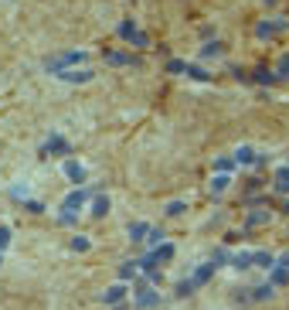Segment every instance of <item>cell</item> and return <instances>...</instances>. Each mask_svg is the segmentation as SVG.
<instances>
[{
  "label": "cell",
  "instance_id": "obj_17",
  "mask_svg": "<svg viewBox=\"0 0 289 310\" xmlns=\"http://www.w3.org/2000/svg\"><path fill=\"white\" fill-rule=\"evenodd\" d=\"M164 239H167V235H164V232H160V229H146V239H143V242H150V245H153V249H156V245H160V242H164Z\"/></svg>",
  "mask_w": 289,
  "mask_h": 310
},
{
  "label": "cell",
  "instance_id": "obj_23",
  "mask_svg": "<svg viewBox=\"0 0 289 310\" xmlns=\"http://www.w3.org/2000/svg\"><path fill=\"white\" fill-rule=\"evenodd\" d=\"M133 276H136V263H122L119 266V280H122V283H126V280H133Z\"/></svg>",
  "mask_w": 289,
  "mask_h": 310
},
{
  "label": "cell",
  "instance_id": "obj_32",
  "mask_svg": "<svg viewBox=\"0 0 289 310\" xmlns=\"http://www.w3.org/2000/svg\"><path fill=\"white\" fill-rule=\"evenodd\" d=\"M109 61H112V65H130L133 58H130V55H116V51H112V55H109Z\"/></svg>",
  "mask_w": 289,
  "mask_h": 310
},
{
  "label": "cell",
  "instance_id": "obj_29",
  "mask_svg": "<svg viewBox=\"0 0 289 310\" xmlns=\"http://www.w3.org/2000/svg\"><path fill=\"white\" fill-rule=\"evenodd\" d=\"M214 167H218L221 174H228V171L235 167V161H232V157H218V161H214Z\"/></svg>",
  "mask_w": 289,
  "mask_h": 310
},
{
  "label": "cell",
  "instance_id": "obj_33",
  "mask_svg": "<svg viewBox=\"0 0 289 310\" xmlns=\"http://www.w3.org/2000/svg\"><path fill=\"white\" fill-rule=\"evenodd\" d=\"M177 293H180V297H187V293H194V280H184V283L177 287Z\"/></svg>",
  "mask_w": 289,
  "mask_h": 310
},
{
  "label": "cell",
  "instance_id": "obj_24",
  "mask_svg": "<svg viewBox=\"0 0 289 310\" xmlns=\"http://www.w3.org/2000/svg\"><path fill=\"white\" fill-rule=\"evenodd\" d=\"M276 79H289V55L279 58V65H276Z\"/></svg>",
  "mask_w": 289,
  "mask_h": 310
},
{
  "label": "cell",
  "instance_id": "obj_10",
  "mask_svg": "<svg viewBox=\"0 0 289 310\" xmlns=\"http://www.w3.org/2000/svg\"><path fill=\"white\" fill-rule=\"evenodd\" d=\"M276 191L289 195V167H279L276 171Z\"/></svg>",
  "mask_w": 289,
  "mask_h": 310
},
{
  "label": "cell",
  "instance_id": "obj_14",
  "mask_svg": "<svg viewBox=\"0 0 289 310\" xmlns=\"http://www.w3.org/2000/svg\"><path fill=\"white\" fill-rule=\"evenodd\" d=\"M235 164H255V150H252V147H242L238 153H235Z\"/></svg>",
  "mask_w": 289,
  "mask_h": 310
},
{
  "label": "cell",
  "instance_id": "obj_7",
  "mask_svg": "<svg viewBox=\"0 0 289 310\" xmlns=\"http://www.w3.org/2000/svg\"><path fill=\"white\" fill-rule=\"evenodd\" d=\"M153 259L156 263H170V259H174V245H170V242H160L153 249Z\"/></svg>",
  "mask_w": 289,
  "mask_h": 310
},
{
  "label": "cell",
  "instance_id": "obj_27",
  "mask_svg": "<svg viewBox=\"0 0 289 310\" xmlns=\"http://www.w3.org/2000/svg\"><path fill=\"white\" fill-rule=\"evenodd\" d=\"M252 297H255V300H269V297H272V283H266V287H255V290H252Z\"/></svg>",
  "mask_w": 289,
  "mask_h": 310
},
{
  "label": "cell",
  "instance_id": "obj_18",
  "mask_svg": "<svg viewBox=\"0 0 289 310\" xmlns=\"http://www.w3.org/2000/svg\"><path fill=\"white\" fill-rule=\"evenodd\" d=\"M286 24L279 21V24H259V38H269V35H276V31H282Z\"/></svg>",
  "mask_w": 289,
  "mask_h": 310
},
{
  "label": "cell",
  "instance_id": "obj_30",
  "mask_svg": "<svg viewBox=\"0 0 289 310\" xmlns=\"http://www.w3.org/2000/svg\"><path fill=\"white\" fill-rule=\"evenodd\" d=\"M232 256L224 253V249H214V256H211V266H221V263H228Z\"/></svg>",
  "mask_w": 289,
  "mask_h": 310
},
{
  "label": "cell",
  "instance_id": "obj_19",
  "mask_svg": "<svg viewBox=\"0 0 289 310\" xmlns=\"http://www.w3.org/2000/svg\"><path fill=\"white\" fill-rule=\"evenodd\" d=\"M252 263H255V266H266V269H269V266H276V259H272L269 253H252Z\"/></svg>",
  "mask_w": 289,
  "mask_h": 310
},
{
  "label": "cell",
  "instance_id": "obj_38",
  "mask_svg": "<svg viewBox=\"0 0 289 310\" xmlns=\"http://www.w3.org/2000/svg\"><path fill=\"white\" fill-rule=\"evenodd\" d=\"M0 263H4V256H0Z\"/></svg>",
  "mask_w": 289,
  "mask_h": 310
},
{
  "label": "cell",
  "instance_id": "obj_28",
  "mask_svg": "<svg viewBox=\"0 0 289 310\" xmlns=\"http://www.w3.org/2000/svg\"><path fill=\"white\" fill-rule=\"evenodd\" d=\"M184 69H187V61H180V58H170L167 61V72H174V75H180Z\"/></svg>",
  "mask_w": 289,
  "mask_h": 310
},
{
  "label": "cell",
  "instance_id": "obj_5",
  "mask_svg": "<svg viewBox=\"0 0 289 310\" xmlns=\"http://www.w3.org/2000/svg\"><path fill=\"white\" fill-rule=\"evenodd\" d=\"M122 297H126V287H122V283H119V287H109L106 293H102V300H106L109 307H119V303H122Z\"/></svg>",
  "mask_w": 289,
  "mask_h": 310
},
{
  "label": "cell",
  "instance_id": "obj_21",
  "mask_svg": "<svg viewBox=\"0 0 289 310\" xmlns=\"http://www.w3.org/2000/svg\"><path fill=\"white\" fill-rule=\"evenodd\" d=\"M143 235H146V225H143V222L130 225V239H133V242H143Z\"/></svg>",
  "mask_w": 289,
  "mask_h": 310
},
{
  "label": "cell",
  "instance_id": "obj_3",
  "mask_svg": "<svg viewBox=\"0 0 289 310\" xmlns=\"http://www.w3.org/2000/svg\"><path fill=\"white\" fill-rule=\"evenodd\" d=\"M156 303H160V297H156L150 287L140 283V287H136V307H140V310H150V307H156Z\"/></svg>",
  "mask_w": 289,
  "mask_h": 310
},
{
  "label": "cell",
  "instance_id": "obj_26",
  "mask_svg": "<svg viewBox=\"0 0 289 310\" xmlns=\"http://www.w3.org/2000/svg\"><path fill=\"white\" fill-rule=\"evenodd\" d=\"M184 72H187L190 79H198V82H208V72H204V69H198V65H187Z\"/></svg>",
  "mask_w": 289,
  "mask_h": 310
},
{
  "label": "cell",
  "instance_id": "obj_6",
  "mask_svg": "<svg viewBox=\"0 0 289 310\" xmlns=\"http://www.w3.org/2000/svg\"><path fill=\"white\" fill-rule=\"evenodd\" d=\"M269 283H272V287H286L289 283V269L282 263H276L272 266V280H269Z\"/></svg>",
  "mask_w": 289,
  "mask_h": 310
},
{
  "label": "cell",
  "instance_id": "obj_11",
  "mask_svg": "<svg viewBox=\"0 0 289 310\" xmlns=\"http://www.w3.org/2000/svg\"><path fill=\"white\" fill-rule=\"evenodd\" d=\"M106 211H109V198H106V195H95V201H92V215L102 219Z\"/></svg>",
  "mask_w": 289,
  "mask_h": 310
},
{
  "label": "cell",
  "instance_id": "obj_36",
  "mask_svg": "<svg viewBox=\"0 0 289 310\" xmlns=\"http://www.w3.org/2000/svg\"><path fill=\"white\" fill-rule=\"evenodd\" d=\"M279 263H282V266H286V269H289V256H282V259H279Z\"/></svg>",
  "mask_w": 289,
  "mask_h": 310
},
{
  "label": "cell",
  "instance_id": "obj_31",
  "mask_svg": "<svg viewBox=\"0 0 289 310\" xmlns=\"http://www.w3.org/2000/svg\"><path fill=\"white\" fill-rule=\"evenodd\" d=\"M72 249H75V253H85V249H89V239L75 235V239H72Z\"/></svg>",
  "mask_w": 289,
  "mask_h": 310
},
{
  "label": "cell",
  "instance_id": "obj_13",
  "mask_svg": "<svg viewBox=\"0 0 289 310\" xmlns=\"http://www.w3.org/2000/svg\"><path fill=\"white\" fill-rule=\"evenodd\" d=\"M211 276H214V266H211V263H208V266H201L198 273H194V287H204V283H208Z\"/></svg>",
  "mask_w": 289,
  "mask_h": 310
},
{
  "label": "cell",
  "instance_id": "obj_8",
  "mask_svg": "<svg viewBox=\"0 0 289 310\" xmlns=\"http://www.w3.org/2000/svg\"><path fill=\"white\" fill-rule=\"evenodd\" d=\"M45 153H55V157H58V153H68V143H65V137H51V140L45 143Z\"/></svg>",
  "mask_w": 289,
  "mask_h": 310
},
{
  "label": "cell",
  "instance_id": "obj_37",
  "mask_svg": "<svg viewBox=\"0 0 289 310\" xmlns=\"http://www.w3.org/2000/svg\"><path fill=\"white\" fill-rule=\"evenodd\" d=\"M266 4H276V0H266Z\"/></svg>",
  "mask_w": 289,
  "mask_h": 310
},
{
  "label": "cell",
  "instance_id": "obj_34",
  "mask_svg": "<svg viewBox=\"0 0 289 310\" xmlns=\"http://www.w3.org/2000/svg\"><path fill=\"white\" fill-rule=\"evenodd\" d=\"M7 242H11V229L0 225V249H7Z\"/></svg>",
  "mask_w": 289,
  "mask_h": 310
},
{
  "label": "cell",
  "instance_id": "obj_22",
  "mask_svg": "<svg viewBox=\"0 0 289 310\" xmlns=\"http://www.w3.org/2000/svg\"><path fill=\"white\" fill-rule=\"evenodd\" d=\"M255 82H259V85H272V82H276V75H272L269 69H259V72H255Z\"/></svg>",
  "mask_w": 289,
  "mask_h": 310
},
{
  "label": "cell",
  "instance_id": "obj_2",
  "mask_svg": "<svg viewBox=\"0 0 289 310\" xmlns=\"http://www.w3.org/2000/svg\"><path fill=\"white\" fill-rule=\"evenodd\" d=\"M85 51H68V55H55V58H48L45 65L51 72H65V69H72V65H82V61H85Z\"/></svg>",
  "mask_w": 289,
  "mask_h": 310
},
{
  "label": "cell",
  "instance_id": "obj_15",
  "mask_svg": "<svg viewBox=\"0 0 289 310\" xmlns=\"http://www.w3.org/2000/svg\"><path fill=\"white\" fill-rule=\"evenodd\" d=\"M221 41H208V45H204V48H201V55H204V58H218V55H221Z\"/></svg>",
  "mask_w": 289,
  "mask_h": 310
},
{
  "label": "cell",
  "instance_id": "obj_4",
  "mask_svg": "<svg viewBox=\"0 0 289 310\" xmlns=\"http://www.w3.org/2000/svg\"><path fill=\"white\" fill-rule=\"evenodd\" d=\"M58 79H65V82H92V72L89 69H82V72L65 69V72H58Z\"/></svg>",
  "mask_w": 289,
  "mask_h": 310
},
{
  "label": "cell",
  "instance_id": "obj_12",
  "mask_svg": "<svg viewBox=\"0 0 289 310\" xmlns=\"http://www.w3.org/2000/svg\"><path fill=\"white\" fill-rule=\"evenodd\" d=\"M245 225H248V229H262V225H269V211H252Z\"/></svg>",
  "mask_w": 289,
  "mask_h": 310
},
{
  "label": "cell",
  "instance_id": "obj_9",
  "mask_svg": "<svg viewBox=\"0 0 289 310\" xmlns=\"http://www.w3.org/2000/svg\"><path fill=\"white\" fill-rule=\"evenodd\" d=\"M65 174H68V177H72L75 184L85 181V167H82V164H75V161H68V164H65Z\"/></svg>",
  "mask_w": 289,
  "mask_h": 310
},
{
  "label": "cell",
  "instance_id": "obj_20",
  "mask_svg": "<svg viewBox=\"0 0 289 310\" xmlns=\"http://www.w3.org/2000/svg\"><path fill=\"white\" fill-rule=\"evenodd\" d=\"M228 184H232V181H228V174H221V177H214V181H211V195H221V191L228 188Z\"/></svg>",
  "mask_w": 289,
  "mask_h": 310
},
{
  "label": "cell",
  "instance_id": "obj_16",
  "mask_svg": "<svg viewBox=\"0 0 289 310\" xmlns=\"http://www.w3.org/2000/svg\"><path fill=\"white\" fill-rule=\"evenodd\" d=\"M232 266H235V269H248V266H252V253H238V256H232Z\"/></svg>",
  "mask_w": 289,
  "mask_h": 310
},
{
  "label": "cell",
  "instance_id": "obj_25",
  "mask_svg": "<svg viewBox=\"0 0 289 310\" xmlns=\"http://www.w3.org/2000/svg\"><path fill=\"white\" fill-rule=\"evenodd\" d=\"M133 35H136V24H133V21H122V24H119V38H126V41H130Z\"/></svg>",
  "mask_w": 289,
  "mask_h": 310
},
{
  "label": "cell",
  "instance_id": "obj_35",
  "mask_svg": "<svg viewBox=\"0 0 289 310\" xmlns=\"http://www.w3.org/2000/svg\"><path fill=\"white\" fill-rule=\"evenodd\" d=\"M184 211V201H174V205H167V215H180Z\"/></svg>",
  "mask_w": 289,
  "mask_h": 310
},
{
  "label": "cell",
  "instance_id": "obj_1",
  "mask_svg": "<svg viewBox=\"0 0 289 310\" xmlns=\"http://www.w3.org/2000/svg\"><path fill=\"white\" fill-rule=\"evenodd\" d=\"M85 201H89V191H82V188L72 191V195L65 198V205H61V225H75V211L85 205Z\"/></svg>",
  "mask_w": 289,
  "mask_h": 310
}]
</instances>
